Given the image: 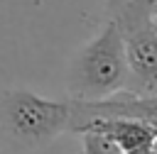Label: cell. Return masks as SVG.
<instances>
[{
    "mask_svg": "<svg viewBox=\"0 0 157 154\" xmlns=\"http://www.w3.org/2000/svg\"><path fill=\"white\" fill-rule=\"evenodd\" d=\"M155 29H157V15H155Z\"/></svg>",
    "mask_w": 157,
    "mask_h": 154,
    "instance_id": "ba28073f",
    "label": "cell"
},
{
    "mask_svg": "<svg viewBox=\"0 0 157 154\" xmlns=\"http://www.w3.org/2000/svg\"><path fill=\"white\" fill-rule=\"evenodd\" d=\"M0 122L22 142H47L69 130V103L42 98L32 90H7L0 100Z\"/></svg>",
    "mask_w": 157,
    "mask_h": 154,
    "instance_id": "7a4b0ae2",
    "label": "cell"
},
{
    "mask_svg": "<svg viewBox=\"0 0 157 154\" xmlns=\"http://www.w3.org/2000/svg\"><path fill=\"white\" fill-rule=\"evenodd\" d=\"M86 130H98V132L108 134L115 142V147L120 149V154H147V152H152L155 132L140 120H132V117H91V120L81 122L74 134H81Z\"/></svg>",
    "mask_w": 157,
    "mask_h": 154,
    "instance_id": "277c9868",
    "label": "cell"
},
{
    "mask_svg": "<svg viewBox=\"0 0 157 154\" xmlns=\"http://www.w3.org/2000/svg\"><path fill=\"white\" fill-rule=\"evenodd\" d=\"M147 154H155V152H147Z\"/></svg>",
    "mask_w": 157,
    "mask_h": 154,
    "instance_id": "9c48e42d",
    "label": "cell"
},
{
    "mask_svg": "<svg viewBox=\"0 0 157 154\" xmlns=\"http://www.w3.org/2000/svg\"><path fill=\"white\" fill-rule=\"evenodd\" d=\"M108 15L125 32L137 24L155 22L157 0H108Z\"/></svg>",
    "mask_w": 157,
    "mask_h": 154,
    "instance_id": "5b68a950",
    "label": "cell"
},
{
    "mask_svg": "<svg viewBox=\"0 0 157 154\" xmlns=\"http://www.w3.org/2000/svg\"><path fill=\"white\" fill-rule=\"evenodd\" d=\"M152 152L157 154V134H155V139H152Z\"/></svg>",
    "mask_w": 157,
    "mask_h": 154,
    "instance_id": "52a82bcc",
    "label": "cell"
},
{
    "mask_svg": "<svg viewBox=\"0 0 157 154\" xmlns=\"http://www.w3.org/2000/svg\"><path fill=\"white\" fill-rule=\"evenodd\" d=\"M81 139H83V152L81 154H120V149L115 147V142L98 132V130H86L81 132Z\"/></svg>",
    "mask_w": 157,
    "mask_h": 154,
    "instance_id": "8992f818",
    "label": "cell"
},
{
    "mask_svg": "<svg viewBox=\"0 0 157 154\" xmlns=\"http://www.w3.org/2000/svg\"><path fill=\"white\" fill-rule=\"evenodd\" d=\"M128 64L123 29L108 20L74 61L69 90L76 100H101L125 88Z\"/></svg>",
    "mask_w": 157,
    "mask_h": 154,
    "instance_id": "6da1fadb",
    "label": "cell"
},
{
    "mask_svg": "<svg viewBox=\"0 0 157 154\" xmlns=\"http://www.w3.org/2000/svg\"><path fill=\"white\" fill-rule=\"evenodd\" d=\"M123 44H125V64H128L125 90H130L135 95H155L157 93V29H155V22L125 29Z\"/></svg>",
    "mask_w": 157,
    "mask_h": 154,
    "instance_id": "3957f363",
    "label": "cell"
}]
</instances>
